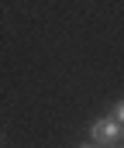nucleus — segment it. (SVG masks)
Instances as JSON below:
<instances>
[{
  "label": "nucleus",
  "mask_w": 124,
  "mask_h": 148,
  "mask_svg": "<svg viewBox=\"0 0 124 148\" xmlns=\"http://www.w3.org/2000/svg\"><path fill=\"white\" fill-rule=\"evenodd\" d=\"M124 138V127L114 121V117H97L93 124H90V141L97 148H107V145H117Z\"/></svg>",
  "instance_id": "1"
},
{
  "label": "nucleus",
  "mask_w": 124,
  "mask_h": 148,
  "mask_svg": "<svg viewBox=\"0 0 124 148\" xmlns=\"http://www.w3.org/2000/svg\"><path fill=\"white\" fill-rule=\"evenodd\" d=\"M79 148H97V145H93V141H90V145H79Z\"/></svg>",
  "instance_id": "3"
},
{
  "label": "nucleus",
  "mask_w": 124,
  "mask_h": 148,
  "mask_svg": "<svg viewBox=\"0 0 124 148\" xmlns=\"http://www.w3.org/2000/svg\"><path fill=\"white\" fill-rule=\"evenodd\" d=\"M110 117H114V121L124 127V100H117V103H114V114H110Z\"/></svg>",
  "instance_id": "2"
}]
</instances>
